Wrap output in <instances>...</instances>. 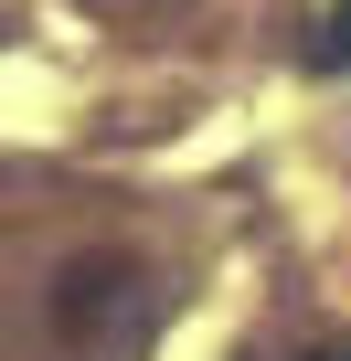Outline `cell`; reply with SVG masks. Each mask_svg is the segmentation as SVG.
I'll return each instance as SVG.
<instances>
[{
    "label": "cell",
    "instance_id": "6da1fadb",
    "mask_svg": "<svg viewBox=\"0 0 351 361\" xmlns=\"http://www.w3.org/2000/svg\"><path fill=\"white\" fill-rule=\"evenodd\" d=\"M309 64H319V75H351V0H330V22H319Z\"/></svg>",
    "mask_w": 351,
    "mask_h": 361
},
{
    "label": "cell",
    "instance_id": "7a4b0ae2",
    "mask_svg": "<svg viewBox=\"0 0 351 361\" xmlns=\"http://www.w3.org/2000/svg\"><path fill=\"white\" fill-rule=\"evenodd\" d=\"M319 361H351V340H330V350H319Z\"/></svg>",
    "mask_w": 351,
    "mask_h": 361
}]
</instances>
